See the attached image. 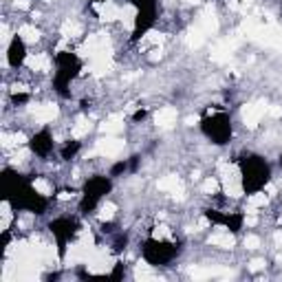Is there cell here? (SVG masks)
<instances>
[{"label": "cell", "instance_id": "2e32d148", "mask_svg": "<svg viewBox=\"0 0 282 282\" xmlns=\"http://www.w3.org/2000/svg\"><path fill=\"white\" fill-rule=\"evenodd\" d=\"M99 128H102V132H106V135H117V132L124 130V119H121V115H113L106 121H102Z\"/></svg>", "mask_w": 282, "mask_h": 282}, {"label": "cell", "instance_id": "277c9868", "mask_svg": "<svg viewBox=\"0 0 282 282\" xmlns=\"http://www.w3.org/2000/svg\"><path fill=\"white\" fill-rule=\"evenodd\" d=\"M218 170H220V179H223V187L225 192H227L229 196H240L242 194V179L238 176V172H236L234 168H231L229 163L220 161L218 163Z\"/></svg>", "mask_w": 282, "mask_h": 282}, {"label": "cell", "instance_id": "7402d4cb", "mask_svg": "<svg viewBox=\"0 0 282 282\" xmlns=\"http://www.w3.org/2000/svg\"><path fill=\"white\" fill-rule=\"evenodd\" d=\"M49 148H51V137H49L47 132H42V135H38L36 139H33V150H36V152L47 154Z\"/></svg>", "mask_w": 282, "mask_h": 282}, {"label": "cell", "instance_id": "7a4b0ae2", "mask_svg": "<svg viewBox=\"0 0 282 282\" xmlns=\"http://www.w3.org/2000/svg\"><path fill=\"white\" fill-rule=\"evenodd\" d=\"M205 135L216 143H225L231 135V124L225 115H214V117L205 119Z\"/></svg>", "mask_w": 282, "mask_h": 282}, {"label": "cell", "instance_id": "30bf717a", "mask_svg": "<svg viewBox=\"0 0 282 282\" xmlns=\"http://www.w3.org/2000/svg\"><path fill=\"white\" fill-rule=\"evenodd\" d=\"M196 25L201 27L205 36H214V33L218 31V18H216V14H214V9L207 7L201 16H198V22H196Z\"/></svg>", "mask_w": 282, "mask_h": 282}, {"label": "cell", "instance_id": "6da1fadb", "mask_svg": "<svg viewBox=\"0 0 282 282\" xmlns=\"http://www.w3.org/2000/svg\"><path fill=\"white\" fill-rule=\"evenodd\" d=\"M269 181V168L258 157H251L242 163V190H260Z\"/></svg>", "mask_w": 282, "mask_h": 282}, {"label": "cell", "instance_id": "52a82bcc", "mask_svg": "<svg viewBox=\"0 0 282 282\" xmlns=\"http://www.w3.org/2000/svg\"><path fill=\"white\" fill-rule=\"evenodd\" d=\"M108 181H104V179H93L91 183L86 185V201H84V209L86 207H93L95 203L102 198V194H106L108 192Z\"/></svg>", "mask_w": 282, "mask_h": 282}, {"label": "cell", "instance_id": "4316f807", "mask_svg": "<svg viewBox=\"0 0 282 282\" xmlns=\"http://www.w3.org/2000/svg\"><path fill=\"white\" fill-rule=\"evenodd\" d=\"M0 141H3L5 148H16V146H20V143H25V135H20V132L7 135V132H5V135L0 137Z\"/></svg>", "mask_w": 282, "mask_h": 282}, {"label": "cell", "instance_id": "5bb4252c", "mask_svg": "<svg viewBox=\"0 0 282 282\" xmlns=\"http://www.w3.org/2000/svg\"><path fill=\"white\" fill-rule=\"evenodd\" d=\"M154 124H157L159 128H172V126L176 124V108H172V106L161 108L157 115H154Z\"/></svg>", "mask_w": 282, "mask_h": 282}, {"label": "cell", "instance_id": "8fae6325", "mask_svg": "<svg viewBox=\"0 0 282 282\" xmlns=\"http://www.w3.org/2000/svg\"><path fill=\"white\" fill-rule=\"evenodd\" d=\"M95 9H97L99 18H102L104 22H113V20L121 18V9L115 3H110V0H102V3H97Z\"/></svg>", "mask_w": 282, "mask_h": 282}, {"label": "cell", "instance_id": "e0dca14e", "mask_svg": "<svg viewBox=\"0 0 282 282\" xmlns=\"http://www.w3.org/2000/svg\"><path fill=\"white\" fill-rule=\"evenodd\" d=\"M234 47H236V42H229V40L216 44V47H214V51H212V60H216V62H225V60H229Z\"/></svg>", "mask_w": 282, "mask_h": 282}, {"label": "cell", "instance_id": "4fadbf2b", "mask_svg": "<svg viewBox=\"0 0 282 282\" xmlns=\"http://www.w3.org/2000/svg\"><path fill=\"white\" fill-rule=\"evenodd\" d=\"M110 66H113V60H110V51L99 53V55H95V58L91 60V71H93V75H104V73H108Z\"/></svg>", "mask_w": 282, "mask_h": 282}, {"label": "cell", "instance_id": "d4e9b609", "mask_svg": "<svg viewBox=\"0 0 282 282\" xmlns=\"http://www.w3.org/2000/svg\"><path fill=\"white\" fill-rule=\"evenodd\" d=\"M88 130H91V124H88V119H84V117H80L75 121V126H73V132L71 135L75 137V139H82L84 135H88Z\"/></svg>", "mask_w": 282, "mask_h": 282}, {"label": "cell", "instance_id": "44dd1931", "mask_svg": "<svg viewBox=\"0 0 282 282\" xmlns=\"http://www.w3.org/2000/svg\"><path fill=\"white\" fill-rule=\"evenodd\" d=\"M192 278H196V280H201V278H212V275H220V273H227L225 269H207V267H194L192 269Z\"/></svg>", "mask_w": 282, "mask_h": 282}, {"label": "cell", "instance_id": "ee69618b", "mask_svg": "<svg viewBox=\"0 0 282 282\" xmlns=\"http://www.w3.org/2000/svg\"><path fill=\"white\" fill-rule=\"evenodd\" d=\"M280 163H282V157H280Z\"/></svg>", "mask_w": 282, "mask_h": 282}, {"label": "cell", "instance_id": "83f0119b", "mask_svg": "<svg viewBox=\"0 0 282 282\" xmlns=\"http://www.w3.org/2000/svg\"><path fill=\"white\" fill-rule=\"evenodd\" d=\"M33 190H36L40 196H49V194H51V185H49L47 179H36V181H33Z\"/></svg>", "mask_w": 282, "mask_h": 282}, {"label": "cell", "instance_id": "1f68e13d", "mask_svg": "<svg viewBox=\"0 0 282 282\" xmlns=\"http://www.w3.org/2000/svg\"><path fill=\"white\" fill-rule=\"evenodd\" d=\"M154 238H170V227L168 225H159L154 229Z\"/></svg>", "mask_w": 282, "mask_h": 282}, {"label": "cell", "instance_id": "836d02e7", "mask_svg": "<svg viewBox=\"0 0 282 282\" xmlns=\"http://www.w3.org/2000/svg\"><path fill=\"white\" fill-rule=\"evenodd\" d=\"M77 148H80V146H77V141H73V143H69V146H66V148H64V159H71V157H73V154L77 152Z\"/></svg>", "mask_w": 282, "mask_h": 282}, {"label": "cell", "instance_id": "e575fe53", "mask_svg": "<svg viewBox=\"0 0 282 282\" xmlns=\"http://www.w3.org/2000/svg\"><path fill=\"white\" fill-rule=\"evenodd\" d=\"M229 5H231V9H245L251 5V0H229Z\"/></svg>", "mask_w": 282, "mask_h": 282}, {"label": "cell", "instance_id": "ac0fdd59", "mask_svg": "<svg viewBox=\"0 0 282 282\" xmlns=\"http://www.w3.org/2000/svg\"><path fill=\"white\" fill-rule=\"evenodd\" d=\"M209 245L223 247V249H231L234 247V236L229 231H216V234L209 236Z\"/></svg>", "mask_w": 282, "mask_h": 282}, {"label": "cell", "instance_id": "3957f363", "mask_svg": "<svg viewBox=\"0 0 282 282\" xmlns=\"http://www.w3.org/2000/svg\"><path fill=\"white\" fill-rule=\"evenodd\" d=\"M176 251L179 249H176L172 242H165L163 238H154V236H152V240L148 242V247H146V256L150 258L152 262H168Z\"/></svg>", "mask_w": 282, "mask_h": 282}, {"label": "cell", "instance_id": "d590c367", "mask_svg": "<svg viewBox=\"0 0 282 282\" xmlns=\"http://www.w3.org/2000/svg\"><path fill=\"white\" fill-rule=\"evenodd\" d=\"M262 267H264V260H260V258H256V260L249 262V269H251V271H260Z\"/></svg>", "mask_w": 282, "mask_h": 282}, {"label": "cell", "instance_id": "8992f818", "mask_svg": "<svg viewBox=\"0 0 282 282\" xmlns=\"http://www.w3.org/2000/svg\"><path fill=\"white\" fill-rule=\"evenodd\" d=\"M108 51V38H104V36H88V40L82 44V49H80V53L82 55H88V58H95V55L99 53H106Z\"/></svg>", "mask_w": 282, "mask_h": 282}, {"label": "cell", "instance_id": "f1b7e54d", "mask_svg": "<svg viewBox=\"0 0 282 282\" xmlns=\"http://www.w3.org/2000/svg\"><path fill=\"white\" fill-rule=\"evenodd\" d=\"M115 212H117V205H113V203H104L102 209H99V220H110L115 216Z\"/></svg>", "mask_w": 282, "mask_h": 282}, {"label": "cell", "instance_id": "f35d334b", "mask_svg": "<svg viewBox=\"0 0 282 282\" xmlns=\"http://www.w3.org/2000/svg\"><path fill=\"white\" fill-rule=\"evenodd\" d=\"M14 3H16V7H18V9H27V7H29V0H14Z\"/></svg>", "mask_w": 282, "mask_h": 282}, {"label": "cell", "instance_id": "ffe728a7", "mask_svg": "<svg viewBox=\"0 0 282 282\" xmlns=\"http://www.w3.org/2000/svg\"><path fill=\"white\" fill-rule=\"evenodd\" d=\"M29 66L33 71H49V66H51V60H49L47 53H40V55H31L29 60Z\"/></svg>", "mask_w": 282, "mask_h": 282}, {"label": "cell", "instance_id": "ba28073f", "mask_svg": "<svg viewBox=\"0 0 282 282\" xmlns=\"http://www.w3.org/2000/svg\"><path fill=\"white\" fill-rule=\"evenodd\" d=\"M121 150H124V141L117 139V137H108V135L104 139H99L95 146V152L102 154V157H115Z\"/></svg>", "mask_w": 282, "mask_h": 282}, {"label": "cell", "instance_id": "cb8c5ba5", "mask_svg": "<svg viewBox=\"0 0 282 282\" xmlns=\"http://www.w3.org/2000/svg\"><path fill=\"white\" fill-rule=\"evenodd\" d=\"M18 36H20V38H22V40H25V42H38V40H40V31H38L36 27H31V25H25V27H20Z\"/></svg>", "mask_w": 282, "mask_h": 282}, {"label": "cell", "instance_id": "b9f144b4", "mask_svg": "<svg viewBox=\"0 0 282 282\" xmlns=\"http://www.w3.org/2000/svg\"><path fill=\"white\" fill-rule=\"evenodd\" d=\"M185 124H187V126H194V124H196V115H194V117H192V115H190V117L185 119Z\"/></svg>", "mask_w": 282, "mask_h": 282}, {"label": "cell", "instance_id": "60d3db41", "mask_svg": "<svg viewBox=\"0 0 282 282\" xmlns=\"http://www.w3.org/2000/svg\"><path fill=\"white\" fill-rule=\"evenodd\" d=\"M273 240H275V245L278 247H282V231H278V234L273 236Z\"/></svg>", "mask_w": 282, "mask_h": 282}, {"label": "cell", "instance_id": "5b68a950", "mask_svg": "<svg viewBox=\"0 0 282 282\" xmlns=\"http://www.w3.org/2000/svg\"><path fill=\"white\" fill-rule=\"evenodd\" d=\"M264 110H267V104L264 102H253V104H247V106L242 108V121H245L247 128H256V126L260 124Z\"/></svg>", "mask_w": 282, "mask_h": 282}, {"label": "cell", "instance_id": "8d00e7d4", "mask_svg": "<svg viewBox=\"0 0 282 282\" xmlns=\"http://www.w3.org/2000/svg\"><path fill=\"white\" fill-rule=\"evenodd\" d=\"M267 110H269V115H271V117H275V119L282 117V106H269Z\"/></svg>", "mask_w": 282, "mask_h": 282}, {"label": "cell", "instance_id": "9a60e30c", "mask_svg": "<svg viewBox=\"0 0 282 282\" xmlns=\"http://www.w3.org/2000/svg\"><path fill=\"white\" fill-rule=\"evenodd\" d=\"M58 106L55 104H40V106L33 108V117H36V121H42V124H47V121H53L55 117H58Z\"/></svg>", "mask_w": 282, "mask_h": 282}, {"label": "cell", "instance_id": "f546056e", "mask_svg": "<svg viewBox=\"0 0 282 282\" xmlns=\"http://www.w3.org/2000/svg\"><path fill=\"white\" fill-rule=\"evenodd\" d=\"M135 278H137V280H148V278H152V273H150V269H148V264H139V267L135 269Z\"/></svg>", "mask_w": 282, "mask_h": 282}, {"label": "cell", "instance_id": "7bdbcfd3", "mask_svg": "<svg viewBox=\"0 0 282 282\" xmlns=\"http://www.w3.org/2000/svg\"><path fill=\"white\" fill-rule=\"evenodd\" d=\"M187 3H198V0H187Z\"/></svg>", "mask_w": 282, "mask_h": 282}, {"label": "cell", "instance_id": "d6986e66", "mask_svg": "<svg viewBox=\"0 0 282 282\" xmlns=\"http://www.w3.org/2000/svg\"><path fill=\"white\" fill-rule=\"evenodd\" d=\"M205 38H207V36H205V33H203V29H201V27H198V25H194L190 31H187V38H185V40H187V44H190L192 49H198L203 42H205Z\"/></svg>", "mask_w": 282, "mask_h": 282}, {"label": "cell", "instance_id": "603a6c76", "mask_svg": "<svg viewBox=\"0 0 282 282\" xmlns=\"http://www.w3.org/2000/svg\"><path fill=\"white\" fill-rule=\"evenodd\" d=\"M267 201H269V196L264 194V192H253V194L247 198L249 212H253V209H258V207H264V205H267Z\"/></svg>", "mask_w": 282, "mask_h": 282}, {"label": "cell", "instance_id": "484cf974", "mask_svg": "<svg viewBox=\"0 0 282 282\" xmlns=\"http://www.w3.org/2000/svg\"><path fill=\"white\" fill-rule=\"evenodd\" d=\"M82 33V27L77 25V22H64L62 25V36H64V40H71V38H77Z\"/></svg>", "mask_w": 282, "mask_h": 282}, {"label": "cell", "instance_id": "d6a6232c", "mask_svg": "<svg viewBox=\"0 0 282 282\" xmlns=\"http://www.w3.org/2000/svg\"><path fill=\"white\" fill-rule=\"evenodd\" d=\"M245 247H247V249H258V247H260V238H258V236H247V238H245Z\"/></svg>", "mask_w": 282, "mask_h": 282}, {"label": "cell", "instance_id": "7c38bea8", "mask_svg": "<svg viewBox=\"0 0 282 282\" xmlns=\"http://www.w3.org/2000/svg\"><path fill=\"white\" fill-rule=\"evenodd\" d=\"M9 64L11 66H20L22 62L27 60V55H25V40L18 36V40H14L9 44Z\"/></svg>", "mask_w": 282, "mask_h": 282}, {"label": "cell", "instance_id": "74e56055", "mask_svg": "<svg viewBox=\"0 0 282 282\" xmlns=\"http://www.w3.org/2000/svg\"><path fill=\"white\" fill-rule=\"evenodd\" d=\"M247 214H249V216H247V218H245V223H247V225H249V227H253V225H256V223H258V218H256V212H247Z\"/></svg>", "mask_w": 282, "mask_h": 282}, {"label": "cell", "instance_id": "ab89813d", "mask_svg": "<svg viewBox=\"0 0 282 282\" xmlns=\"http://www.w3.org/2000/svg\"><path fill=\"white\" fill-rule=\"evenodd\" d=\"M73 196V192H69V190H64V192H60V201H69V198Z\"/></svg>", "mask_w": 282, "mask_h": 282}, {"label": "cell", "instance_id": "4dcf8cb0", "mask_svg": "<svg viewBox=\"0 0 282 282\" xmlns=\"http://www.w3.org/2000/svg\"><path fill=\"white\" fill-rule=\"evenodd\" d=\"M203 192H205V194H214V192L218 190V181L216 179H207V181H203Z\"/></svg>", "mask_w": 282, "mask_h": 282}, {"label": "cell", "instance_id": "9c48e42d", "mask_svg": "<svg viewBox=\"0 0 282 282\" xmlns=\"http://www.w3.org/2000/svg\"><path fill=\"white\" fill-rule=\"evenodd\" d=\"M157 185L161 192H170L174 198H183V183H181L179 176L168 174V176H163V179H159Z\"/></svg>", "mask_w": 282, "mask_h": 282}]
</instances>
